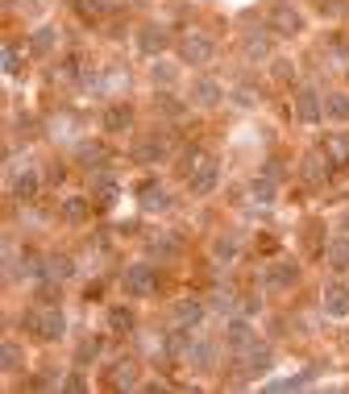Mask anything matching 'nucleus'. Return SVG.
Returning a JSON list of instances; mask_svg holds the SVG:
<instances>
[{"mask_svg":"<svg viewBox=\"0 0 349 394\" xmlns=\"http://www.w3.org/2000/svg\"><path fill=\"white\" fill-rule=\"evenodd\" d=\"M125 4H150V0H125Z\"/></svg>","mask_w":349,"mask_h":394,"instance_id":"obj_44","label":"nucleus"},{"mask_svg":"<svg viewBox=\"0 0 349 394\" xmlns=\"http://www.w3.org/2000/svg\"><path fill=\"white\" fill-rule=\"evenodd\" d=\"M345 233H349V212H345Z\"/></svg>","mask_w":349,"mask_h":394,"instance_id":"obj_46","label":"nucleus"},{"mask_svg":"<svg viewBox=\"0 0 349 394\" xmlns=\"http://www.w3.org/2000/svg\"><path fill=\"white\" fill-rule=\"evenodd\" d=\"M212 357H217V345H212V341H192V348H187V370L208 373L212 370Z\"/></svg>","mask_w":349,"mask_h":394,"instance_id":"obj_14","label":"nucleus"},{"mask_svg":"<svg viewBox=\"0 0 349 394\" xmlns=\"http://www.w3.org/2000/svg\"><path fill=\"white\" fill-rule=\"evenodd\" d=\"M150 253H158V257H174V253H179V241H174V233H167L162 241H154V245H150Z\"/></svg>","mask_w":349,"mask_h":394,"instance_id":"obj_34","label":"nucleus"},{"mask_svg":"<svg viewBox=\"0 0 349 394\" xmlns=\"http://www.w3.org/2000/svg\"><path fill=\"white\" fill-rule=\"evenodd\" d=\"M63 390H67V394H83V390H88V378H83V373H71V378L63 382Z\"/></svg>","mask_w":349,"mask_h":394,"instance_id":"obj_39","label":"nucleus"},{"mask_svg":"<svg viewBox=\"0 0 349 394\" xmlns=\"http://www.w3.org/2000/svg\"><path fill=\"white\" fill-rule=\"evenodd\" d=\"M154 83H158V87H171V83H174V67H171V63H154Z\"/></svg>","mask_w":349,"mask_h":394,"instance_id":"obj_38","label":"nucleus"},{"mask_svg":"<svg viewBox=\"0 0 349 394\" xmlns=\"http://www.w3.org/2000/svg\"><path fill=\"white\" fill-rule=\"evenodd\" d=\"M75 266L67 253H54V257H46V278H71Z\"/></svg>","mask_w":349,"mask_h":394,"instance_id":"obj_30","label":"nucleus"},{"mask_svg":"<svg viewBox=\"0 0 349 394\" xmlns=\"http://www.w3.org/2000/svg\"><path fill=\"white\" fill-rule=\"evenodd\" d=\"M42 257L33 253V249H21V257H9V278H33V274H42Z\"/></svg>","mask_w":349,"mask_h":394,"instance_id":"obj_10","label":"nucleus"},{"mask_svg":"<svg viewBox=\"0 0 349 394\" xmlns=\"http://www.w3.org/2000/svg\"><path fill=\"white\" fill-rule=\"evenodd\" d=\"M204 158H208V154H199V149H192V154H183V158H179V174L187 179V174L196 171V166L204 162Z\"/></svg>","mask_w":349,"mask_h":394,"instance_id":"obj_37","label":"nucleus"},{"mask_svg":"<svg viewBox=\"0 0 349 394\" xmlns=\"http://www.w3.org/2000/svg\"><path fill=\"white\" fill-rule=\"evenodd\" d=\"M38 187H42V183H38V174H33V171L9 174V191H13V199H17V203H29V199L38 196Z\"/></svg>","mask_w":349,"mask_h":394,"instance_id":"obj_11","label":"nucleus"},{"mask_svg":"<svg viewBox=\"0 0 349 394\" xmlns=\"http://www.w3.org/2000/svg\"><path fill=\"white\" fill-rule=\"evenodd\" d=\"M212 253L224 257V262H233V257H237V241H233V237H221V241H212Z\"/></svg>","mask_w":349,"mask_h":394,"instance_id":"obj_36","label":"nucleus"},{"mask_svg":"<svg viewBox=\"0 0 349 394\" xmlns=\"http://www.w3.org/2000/svg\"><path fill=\"white\" fill-rule=\"evenodd\" d=\"M296 117L299 121H308V124H316L324 117V104L321 96L312 92V87H299V96H296Z\"/></svg>","mask_w":349,"mask_h":394,"instance_id":"obj_8","label":"nucleus"},{"mask_svg":"<svg viewBox=\"0 0 349 394\" xmlns=\"http://www.w3.org/2000/svg\"><path fill=\"white\" fill-rule=\"evenodd\" d=\"M125 0H83V9H88V17H108V13H117Z\"/></svg>","mask_w":349,"mask_h":394,"instance_id":"obj_32","label":"nucleus"},{"mask_svg":"<svg viewBox=\"0 0 349 394\" xmlns=\"http://www.w3.org/2000/svg\"><path fill=\"white\" fill-rule=\"evenodd\" d=\"M258 307H262V303H258V295H246V299H241V312H246V316H258Z\"/></svg>","mask_w":349,"mask_h":394,"instance_id":"obj_43","label":"nucleus"},{"mask_svg":"<svg viewBox=\"0 0 349 394\" xmlns=\"http://www.w3.org/2000/svg\"><path fill=\"white\" fill-rule=\"evenodd\" d=\"M212 307H217V312H233V295H229V291L212 295Z\"/></svg>","mask_w":349,"mask_h":394,"instance_id":"obj_41","label":"nucleus"},{"mask_svg":"<svg viewBox=\"0 0 349 394\" xmlns=\"http://www.w3.org/2000/svg\"><path fill=\"white\" fill-rule=\"evenodd\" d=\"M108 328L113 332H133V312L129 307H108Z\"/></svg>","mask_w":349,"mask_h":394,"instance_id":"obj_31","label":"nucleus"},{"mask_svg":"<svg viewBox=\"0 0 349 394\" xmlns=\"http://www.w3.org/2000/svg\"><path fill=\"white\" fill-rule=\"evenodd\" d=\"M324 158L333 162V171H341L349 162V137L345 133H333V137H324Z\"/></svg>","mask_w":349,"mask_h":394,"instance_id":"obj_18","label":"nucleus"},{"mask_svg":"<svg viewBox=\"0 0 349 394\" xmlns=\"http://www.w3.org/2000/svg\"><path fill=\"white\" fill-rule=\"evenodd\" d=\"M328 174H333V162H328V158H316V154L303 158V183H308V187H321Z\"/></svg>","mask_w":349,"mask_h":394,"instance_id":"obj_19","label":"nucleus"},{"mask_svg":"<svg viewBox=\"0 0 349 394\" xmlns=\"http://www.w3.org/2000/svg\"><path fill=\"white\" fill-rule=\"evenodd\" d=\"M274 75H278V79H291V63H287V58H274Z\"/></svg>","mask_w":349,"mask_h":394,"instance_id":"obj_42","label":"nucleus"},{"mask_svg":"<svg viewBox=\"0 0 349 394\" xmlns=\"http://www.w3.org/2000/svg\"><path fill=\"white\" fill-rule=\"evenodd\" d=\"M212 54H217V42H212L208 33H187V38L179 42V58H183L187 67H204V63H212Z\"/></svg>","mask_w":349,"mask_h":394,"instance_id":"obj_4","label":"nucleus"},{"mask_svg":"<svg viewBox=\"0 0 349 394\" xmlns=\"http://www.w3.org/2000/svg\"><path fill=\"white\" fill-rule=\"evenodd\" d=\"M266 50H271L266 33H249V38H246V54H254V58H266Z\"/></svg>","mask_w":349,"mask_h":394,"instance_id":"obj_33","label":"nucleus"},{"mask_svg":"<svg viewBox=\"0 0 349 394\" xmlns=\"http://www.w3.org/2000/svg\"><path fill=\"white\" fill-rule=\"evenodd\" d=\"M121 287H125V295L150 299L154 291H158V270H154V266H129L125 278H121Z\"/></svg>","mask_w":349,"mask_h":394,"instance_id":"obj_3","label":"nucleus"},{"mask_svg":"<svg viewBox=\"0 0 349 394\" xmlns=\"http://www.w3.org/2000/svg\"><path fill=\"white\" fill-rule=\"evenodd\" d=\"M21 328L29 332V336H38V341H58V336L67 332V320H63L58 303H46V307H33V312H25V316H21Z\"/></svg>","mask_w":349,"mask_h":394,"instance_id":"obj_1","label":"nucleus"},{"mask_svg":"<svg viewBox=\"0 0 349 394\" xmlns=\"http://www.w3.org/2000/svg\"><path fill=\"white\" fill-rule=\"evenodd\" d=\"M108 386H113V390H133V386H137V366H133L129 357H125V361H113Z\"/></svg>","mask_w":349,"mask_h":394,"instance_id":"obj_13","label":"nucleus"},{"mask_svg":"<svg viewBox=\"0 0 349 394\" xmlns=\"http://www.w3.org/2000/svg\"><path fill=\"white\" fill-rule=\"evenodd\" d=\"M133 158H137L142 166H150V162H162V158H167V142H162V137H142V142L133 146Z\"/></svg>","mask_w":349,"mask_h":394,"instance_id":"obj_15","label":"nucleus"},{"mask_svg":"<svg viewBox=\"0 0 349 394\" xmlns=\"http://www.w3.org/2000/svg\"><path fill=\"white\" fill-rule=\"evenodd\" d=\"M54 46H58V29H54V25H42V29L33 33V42H29V54L46 58V54H50Z\"/></svg>","mask_w":349,"mask_h":394,"instance_id":"obj_26","label":"nucleus"},{"mask_svg":"<svg viewBox=\"0 0 349 394\" xmlns=\"http://www.w3.org/2000/svg\"><path fill=\"white\" fill-rule=\"evenodd\" d=\"M199 320H204V303H199V299H179V303H174V324L196 328Z\"/></svg>","mask_w":349,"mask_h":394,"instance_id":"obj_22","label":"nucleus"},{"mask_svg":"<svg viewBox=\"0 0 349 394\" xmlns=\"http://www.w3.org/2000/svg\"><path fill=\"white\" fill-rule=\"evenodd\" d=\"M296 282H299V266H296V262H274V266H266V287L283 291V287H296Z\"/></svg>","mask_w":349,"mask_h":394,"instance_id":"obj_12","label":"nucleus"},{"mask_svg":"<svg viewBox=\"0 0 349 394\" xmlns=\"http://www.w3.org/2000/svg\"><path fill=\"white\" fill-rule=\"evenodd\" d=\"M0 366H4V373H21V348H17L13 336L4 341V348H0Z\"/></svg>","mask_w":349,"mask_h":394,"instance_id":"obj_29","label":"nucleus"},{"mask_svg":"<svg viewBox=\"0 0 349 394\" xmlns=\"http://www.w3.org/2000/svg\"><path fill=\"white\" fill-rule=\"evenodd\" d=\"M129 124H133V108L129 104H108L104 108V129L108 133H125Z\"/></svg>","mask_w":349,"mask_h":394,"instance_id":"obj_20","label":"nucleus"},{"mask_svg":"<svg viewBox=\"0 0 349 394\" xmlns=\"http://www.w3.org/2000/svg\"><path fill=\"white\" fill-rule=\"evenodd\" d=\"M13 4H17V0H4V9H13Z\"/></svg>","mask_w":349,"mask_h":394,"instance_id":"obj_45","label":"nucleus"},{"mask_svg":"<svg viewBox=\"0 0 349 394\" xmlns=\"http://www.w3.org/2000/svg\"><path fill=\"white\" fill-rule=\"evenodd\" d=\"M137 50H142L146 58L162 54V50H167V29H162V25H142V29H137Z\"/></svg>","mask_w":349,"mask_h":394,"instance_id":"obj_7","label":"nucleus"},{"mask_svg":"<svg viewBox=\"0 0 349 394\" xmlns=\"http://www.w3.org/2000/svg\"><path fill=\"white\" fill-rule=\"evenodd\" d=\"M92 208H96V203H92L88 196H71V199H63V216H67L71 224H88Z\"/></svg>","mask_w":349,"mask_h":394,"instance_id":"obj_24","label":"nucleus"},{"mask_svg":"<svg viewBox=\"0 0 349 394\" xmlns=\"http://www.w3.org/2000/svg\"><path fill=\"white\" fill-rule=\"evenodd\" d=\"M192 100H196L199 108H217V104H221V83H217V79H196Z\"/></svg>","mask_w":349,"mask_h":394,"instance_id":"obj_23","label":"nucleus"},{"mask_svg":"<svg viewBox=\"0 0 349 394\" xmlns=\"http://www.w3.org/2000/svg\"><path fill=\"white\" fill-rule=\"evenodd\" d=\"M229 348H237V353H246V348H254V328H249V320H229Z\"/></svg>","mask_w":349,"mask_h":394,"instance_id":"obj_21","label":"nucleus"},{"mask_svg":"<svg viewBox=\"0 0 349 394\" xmlns=\"http://www.w3.org/2000/svg\"><path fill=\"white\" fill-rule=\"evenodd\" d=\"M137 203H142L146 212H162V208H167V191H162V183L142 179V183H137Z\"/></svg>","mask_w":349,"mask_h":394,"instance_id":"obj_9","label":"nucleus"},{"mask_svg":"<svg viewBox=\"0 0 349 394\" xmlns=\"http://www.w3.org/2000/svg\"><path fill=\"white\" fill-rule=\"evenodd\" d=\"M266 29H271L274 38H296L299 29H303V17H299L296 4L278 0V4H271V13H266Z\"/></svg>","mask_w":349,"mask_h":394,"instance_id":"obj_2","label":"nucleus"},{"mask_svg":"<svg viewBox=\"0 0 349 394\" xmlns=\"http://www.w3.org/2000/svg\"><path fill=\"white\" fill-rule=\"evenodd\" d=\"M321 13H324V17H341V13H345V4H341V0H324Z\"/></svg>","mask_w":349,"mask_h":394,"instance_id":"obj_40","label":"nucleus"},{"mask_svg":"<svg viewBox=\"0 0 349 394\" xmlns=\"http://www.w3.org/2000/svg\"><path fill=\"white\" fill-rule=\"evenodd\" d=\"M324 312H328L333 320H345L349 316V282L345 278H337V282L324 287Z\"/></svg>","mask_w":349,"mask_h":394,"instance_id":"obj_6","label":"nucleus"},{"mask_svg":"<svg viewBox=\"0 0 349 394\" xmlns=\"http://www.w3.org/2000/svg\"><path fill=\"white\" fill-rule=\"evenodd\" d=\"M324 257H328V266L337 274H345L349 270V233L345 237H333V241L324 245Z\"/></svg>","mask_w":349,"mask_h":394,"instance_id":"obj_17","label":"nucleus"},{"mask_svg":"<svg viewBox=\"0 0 349 394\" xmlns=\"http://www.w3.org/2000/svg\"><path fill=\"white\" fill-rule=\"evenodd\" d=\"M217 183H221V162H217V158H204L196 171L187 174V191H192V196H212Z\"/></svg>","mask_w":349,"mask_h":394,"instance_id":"obj_5","label":"nucleus"},{"mask_svg":"<svg viewBox=\"0 0 349 394\" xmlns=\"http://www.w3.org/2000/svg\"><path fill=\"white\" fill-rule=\"evenodd\" d=\"M271 366H274V357H271V348H266V345L246 348V378H262Z\"/></svg>","mask_w":349,"mask_h":394,"instance_id":"obj_16","label":"nucleus"},{"mask_svg":"<svg viewBox=\"0 0 349 394\" xmlns=\"http://www.w3.org/2000/svg\"><path fill=\"white\" fill-rule=\"evenodd\" d=\"M324 117H328V121H349V96L345 92H333V96L324 100Z\"/></svg>","mask_w":349,"mask_h":394,"instance_id":"obj_28","label":"nucleus"},{"mask_svg":"<svg viewBox=\"0 0 349 394\" xmlns=\"http://www.w3.org/2000/svg\"><path fill=\"white\" fill-rule=\"evenodd\" d=\"M4 75H21V54L13 42H4Z\"/></svg>","mask_w":349,"mask_h":394,"instance_id":"obj_35","label":"nucleus"},{"mask_svg":"<svg viewBox=\"0 0 349 394\" xmlns=\"http://www.w3.org/2000/svg\"><path fill=\"white\" fill-rule=\"evenodd\" d=\"M100 348H104L100 336H83V341L75 345V366H92V361L100 357Z\"/></svg>","mask_w":349,"mask_h":394,"instance_id":"obj_27","label":"nucleus"},{"mask_svg":"<svg viewBox=\"0 0 349 394\" xmlns=\"http://www.w3.org/2000/svg\"><path fill=\"white\" fill-rule=\"evenodd\" d=\"M274 196H278V191H274V179H271V174H258V179L249 183V199H254V203L271 208V203H274Z\"/></svg>","mask_w":349,"mask_h":394,"instance_id":"obj_25","label":"nucleus"}]
</instances>
